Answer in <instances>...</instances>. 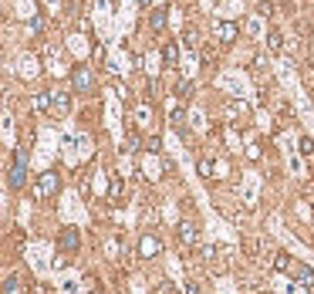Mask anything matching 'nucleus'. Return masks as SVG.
I'll use <instances>...</instances> for the list:
<instances>
[{"label":"nucleus","mask_w":314,"mask_h":294,"mask_svg":"<svg viewBox=\"0 0 314 294\" xmlns=\"http://www.w3.org/2000/svg\"><path fill=\"white\" fill-rule=\"evenodd\" d=\"M91 81H95V78H91V68H78L75 75H71V88H75V92H88Z\"/></svg>","instance_id":"obj_7"},{"label":"nucleus","mask_w":314,"mask_h":294,"mask_svg":"<svg viewBox=\"0 0 314 294\" xmlns=\"http://www.w3.org/2000/svg\"><path fill=\"white\" fill-rule=\"evenodd\" d=\"M78 244H81V237H78V230H75V227H65L61 233H57V247H61L65 254H75Z\"/></svg>","instance_id":"obj_4"},{"label":"nucleus","mask_w":314,"mask_h":294,"mask_svg":"<svg viewBox=\"0 0 314 294\" xmlns=\"http://www.w3.org/2000/svg\"><path fill=\"white\" fill-rule=\"evenodd\" d=\"M182 291H186V294H203V291H200V284H196V281H186V284H182Z\"/></svg>","instance_id":"obj_23"},{"label":"nucleus","mask_w":314,"mask_h":294,"mask_svg":"<svg viewBox=\"0 0 314 294\" xmlns=\"http://www.w3.org/2000/svg\"><path fill=\"white\" fill-rule=\"evenodd\" d=\"M216 65V54L213 51H203V68H213Z\"/></svg>","instance_id":"obj_22"},{"label":"nucleus","mask_w":314,"mask_h":294,"mask_svg":"<svg viewBox=\"0 0 314 294\" xmlns=\"http://www.w3.org/2000/svg\"><path fill=\"white\" fill-rule=\"evenodd\" d=\"M122 196H125V183H122V176H115V180H112V190H108V199L118 207V203H122Z\"/></svg>","instance_id":"obj_9"},{"label":"nucleus","mask_w":314,"mask_h":294,"mask_svg":"<svg viewBox=\"0 0 314 294\" xmlns=\"http://www.w3.org/2000/svg\"><path fill=\"white\" fill-rule=\"evenodd\" d=\"M57 186H61V183H57V172H44L38 180V196H54Z\"/></svg>","instance_id":"obj_6"},{"label":"nucleus","mask_w":314,"mask_h":294,"mask_svg":"<svg viewBox=\"0 0 314 294\" xmlns=\"http://www.w3.org/2000/svg\"><path fill=\"white\" fill-rule=\"evenodd\" d=\"M51 102H54V92H41V95H34V108H38V112L51 108Z\"/></svg>","instance_id":"obj_13"},{"label":"nucleus","mask_w":314,"mask_h":294,"mask_svg":"<svg viewBox=\"0 0 314 294\" xmlns=\"http://www.w3.org/2000/svg\"><path fill=\"white\" fill-rule=\"evenodd\" d=\"M182 122H186V108L172 102V112H169V125H172V129H182Z\"/></svg>","instance_id":"obj_10"},{"label":"nucleus","mask_w":314,"mask_h":294,"mask_svg":"<svg viewBox=\"0 0 314 294\" xmlns=\"http://www.w3.org/2000/svg\"><path fill=\"white\" fill-rule=\"evenodd\" d=\"M105 250H108V257H118V240H108V244H105Z\"/></svg>","instance_id":"obj_24"},{"label":"nucleus","mask_w":314,"mask_h":294,"mask_svg":"<svg viewBox=\"0 0 314 294\" xmlns=\"http://www.w3.org/2000/svg\"><path fill=\"white\" fill-rule=\"evenodd\" d=\"M7 183H10V190H20V186L27 183V152L24 149H17V159H14V166H10Z\"/></svg>","instance_id":"obj_1"},{"label":"nucleus","mask_w":314,"mask_h":294,"mask_svg":"<svg viewBox=\"0 0 314 294\" xmlns=\"http://www.w3.org/2000/svg\"><path fill=\"white\" fill-rule=\"evenodd\" d=\"M200 176H203V180L213 176V162H209V159H200Z\"/></svg>","instance_id":"obj_19"},{"label":"nucleus","mask_w":314,"mask_h":294,"mask_svg":"<svg viewBox=\"0 0 314 294\" xmlns=\"http://www.w3.org/2000/svg\"><path fill=\"white\" fill-rule=\"evenodd\" d=\"M162 57H166V65H176V57H179V48H176V44H166Z\"/></svg>","instance_id":"obj_16"},{"label":"nucleus","mask_w":314,"mask_h":294,"mask_svg":"<svg viewBox=\"0 0 314 294\" xmlns=\"http://www.w3.org/2000/svg\"><path fill=\"white\" fill-rule=\"evenodd\" d=\"M213 34H216V41H223V44H230V41H237L240 27L233 24V20H213Z\"/></svg>","instance_id":"obj_2"},{"label":"nucleus","mask_w":314,"mask_h":294,"mask_svg":"<svg viewBox=\"0 0 314 294\" xmlns=\"http://www.w3.org/2000/svg\"><path fill=\"white\" fill-rule=\"evenodd\" d=\"M7 294H20V281H17V277H7Z\"/></svg>","instance_id":"obj_21"},{"label":"nucleus","mask_w":314,"mask_h":294,"mask_svg":"<svg viewBox=\"0 0 314 294\" xmlns=\"http://www.w3.org/2000/svg\"><path fill=\"white\" fill-rule=\"evenodd\" d=\"M125 145H129V152H135V149H139V135L129 132V135H125Z\"/></svg>","instance_id":"obj_20"},{"label":"nucleus","mask_w":314,"mask_h":294,"mask_svg":"<svg viewBox=\"0 0 314 294\" xmlns=\"http://www.w3.org/2000/svg\"><path fill=\"white\" fill-rule=\"evenodd\" d=\"M135 119H139V125H149V122H152V108H149V105H139Z\"/></svg>","instance_id":"obj_15"},{"label":"nucleus","mask_w":314,"mask_h":294,"mask_svg":"<svg viewBox=\"0 0 314 294\" xmlns=\"http://www.w3.org/2000/svg\"><path fill=\"white\" fill-rule=\"evenodd\" d=\"M186 48L200 51V34H196V31H186Z\"/></svg>","instance_id":"obj_17"},{"label":"nucleus","mask_w":314,"mask_h":294,"mask_svg":"<svg viewBox=\"0 0 314 294\" xmlns=\"http://www.w3.org/2000/svg\"><path fill=\"white\" fill-rule=\"evenodd\" d=\"M196 240H200V230H196V223H193V220H182V223H179V244L190 250V247H196Z\"/></svg>","instance_id":"obj_5"},{"label":"nucleus","mask_w":314,"mask_h":294,"mask_svg":"<svg viewBox=\"0 0 314 294\" xmlns=\"http://www.w3.org/2000/svg\"><path fill=\"white\" fill-rule=\"evenodd\" d=\"M162 24H166V17H162L159 10H155V14H152V27H155V31H162Z\"/></svg>","instance_id":"obj_25"},{"label":"nucleus","mask_w":314,"mask_h":294,"mask_svg":"<svg viewBox=\"0 0 314 294\" xmlns=\"http://www.w3.org/2000/svg\"><path fill=\"white\" fill-rule=\"evenodd\" d=\"M291 267H294V260H291V254H284V250H280V254L274 257V271H280V274H284V271H291Z\"/></svg>","instance_id":"obj_12"},{"label":"nucleus","mask_w":314,"mask_h":294,"mask_svg":"<svg viewBox=\"0 0 314 294\" xmlns=\"http://www.w3.org/2000/svg\"><path fill=\"white\" fill-rule=\"evenodd\" d=\"M162 254V240L152 237V233H145L142 240H139V257H145V260H152V257Z\"/></svg>","instance_id":"obj_3"},{"label":"nucleus","mask_w":314,"mask_h":294,"mask_svg":"<svg viewBox=\"0 0 314 294\" xmlns=\"http://www.w3.org/2000/svg\"><path fill=\"white\" fill-rule=\"evenodd\" d=\"M51 108H54L57 115H65L68 108H71V95H68V92H54V102H51Z\"/></svg>","instance_id":"obj_8"},{"label":"nucleus","mask_w":314,"mask_h":294,"mask_svg":"<svg viewBox=\"0 0 314 294\" xmlns=\"http://www.w3.org/2000/svg\"><path fill=\"white\" fill-rule=\"evenodd\" d=\"M297 145H301V156H314V139H307V135H304Z\"/></svg>","instance_id":"obj_18"},{"label":"nucleus","mask_w":314,"mask_h":294,"mask_svg":"<svg viewBox=\"0 0 314 294\" xmlns=\"http://www.w3.org/2000/svg\"><path fill=\"white\" fill-rule=\"evenodd\" d=\"M297 284L307 287V291H314V271L311 267H297Z\"/></svg>","instance_id":"obj_11"},{"label":"nucleus","mask_w":314,"mask_h":294,"mask_svg":"<svg viewBox=\"0 0 314 294\" xmlns=\"http://www.w3.org/2000/svg\"><path fill=\"white\" fill-rule=\"evenodd\" d=\"M267 48L274 51V54H280V51H284V38H280V31H270V38H267Z\"/></svg>","instance_id":"obj_14"}]
</instances>
